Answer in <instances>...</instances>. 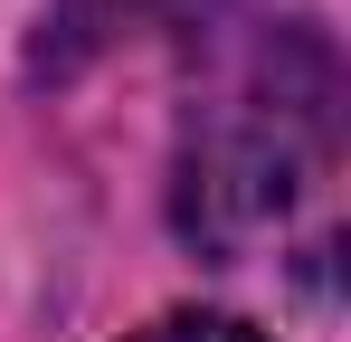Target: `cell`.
<instances>
[{
  "mask_svg": "<svg viewBox=\"0 0 351 342\" xmlns=\"http://www.w3.org/2000/svg\"><path fill=\"white\" fill-rule=\"evenodd\" d=\"M342 152V67L304 19H256L199 48L171 162V219L199 257L294 219V200Z\"/></svg>",
  "mask_w": 351,
  "mask_h": 342,
  "instance_id": "obj_1",
  "label": "cell"
},
{
  "mask_svg": "<svg viewBox=\"0 0 351 342\" xmlns=\"http://www.w3.org/2000/svg\"><path fill=\"white\" fill-rule=\"evenodd\" d=\"M199 0H58L48 10V29H38V67L66 76V67H86L95 48H114L123 29H152V19H190Z\"/></svg>",
  "mask_w": 351,
  "mask_h": 342,
  "instance_id": "obj_2",
  "label": "cell"
},
{
  "mask_svg": "<svg viewBox=\"0 0 351 342\" xmlns=\"http://www.w3.org/2000/svg\"><path fill=\"white\" fill-rule=\"evenodd\" d=\"M133 342H256L247 323H228V314H171V323H152V333Z\"/></svg>",
  "mask_w": 351,
  "mask_h": 342,
  "instance_id": "obj_3",
  "label": "cell"
}]
</instances>
